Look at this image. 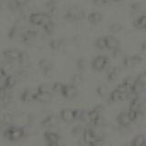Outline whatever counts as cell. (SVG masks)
<instances>
[{
	"label": "cell",
	"instance_id": "obj_9",
	"mask_svg": "<svg viewBox=\"0 0 146 146\" xmlns=\"http://www.w3.org/2000/svg\"><path fill=\"white\" fill-rule=\"evenodd\" d=\"M60 94L62 97L66 98V99H70V100L74 99L78 95L77 86H75L72 83L71 84H63Z\"/></svg>",
	"mask_w": 146,
	"mask_h": 146
},
{
	"label": "cell",
	"instance_id": "obj_34",
	"mask_svg": "<svg viewBox=\"0 0 146 146\" xmlns=\"http://www.w3.org/2000/svg\"><path fill=\"white\" fill-rule=\"evenodd\" d=\"M97 92L100 96H104L105 94L107 93V89L105 88L104 85H102V86H99L98 89H97Z\"/></svg>",
	"mask_w": 146,
	"mask_h": 146
},
{
	"label": "cell",
	"instance_id": "obj_28",
	"mask_svg": "<svg viewBox=\"0 0 146 146\" xmlns=\"http://www.w3.org/2000/svg\"><path fill=\"white\" fill-rule=\"evenodd\" d=\"M61 41L58 39H53L49 42V47L53 50H58L61 47Z\"/></svg>",
	"mask_w": 146,
	"mask_h": 146
},
{
	"label": "cell",
	"instance_id": "obj_19",
	"mask_svg": "<svg viewBox=\"0 0 146 146\" xmlns=\"http://www.w3.org/2000/svg\"><path fill=\"white\" fill-rule=\"evenodd\" d=\"M35 94L36 90H26L20 95V100L24 102H30L35 100Z\"/></svg>",
	"mask_w": 146,
	"mask_h": 146
},
{
	"label": "cell",
	"instance_id": "obj_3",
	"mask_svg": "<svg viewBox=\"0 0 146 146\" xmlns=\"http://www.w3.org/2000/svg\"><path fill=\"white\" fill-rule=\"evenodd\" d=\"M103 107L102 105H98L93 110H91L90 111L87 112L86 119L89 123L95 126H100L103 123Z\"/></svg>",
	"mask_w": 146,
	"mask_h": 146
},
{
	"label": "cell",
	"instance_id": "obj_29",
	"mask_svg": "<svg viewBox=\"0 0 146 146\" xmlns=\"http://www.w3.org/2000/svg\"><path fill=\"white\" fill-rule=\"evenodd\" d=\"M117 76H118V70L116 68H112L111 70H110L109 72H108V74H107V79L110 80V81H112V80H114L117 78Z\"/></svg>",
	"mask_w": 146,
	"mask_h": 146
},
{
	"label": "cell",
	"instance_id": "obj_25",
	"mask_svg": "<svg viewBox=\"0 0 146 146\" xmlns=\"http://www.w3.org/2000/svg\"><path fill=\"white\" fill-rule=\"evenodd\" d=\"M54 27H55V24H54V22L52 21V19H50L48 22H47L46 24L42 27V29L44 30V32L46 34H48V35H50L53 32L54 30Z\"/></svg>",
	"mask_w": 146,
	"mask_h": 146
},
{
	"label": "cell",
	"instance_id": "obj_5",
	"mask_svg": "<svg viewBox=\"0 0 146 146\" xmlns=\"http://www.w3.org/2000/svg\"><path fill=\"white\" fill-rule=\"evenodd\" d=\"M50 19H51V16L48 15L47 12H35L30 14L29 17V21L30 24L41 27Z\"/></svg>",
	"mask_w": 146,
	"mask_h": 146
},
{
	"label": "cell",
	"instance_id": "obj_31",
	"mask_svg": "<svg viewBox=\"0 0 146 146\" xmlns=\"http://www.w3.org/2000/svg\"><path fill=\"white\" fill-rule=\"evenodd\" d=\"M62 87H63V83H60V82H56V83H54L51 88H52V91L56 93H59L60 94V91L62 90Z\"/></svg>",
	"mask_w": 146,
	"mask_h": 146
},
{
	"label": "cell",
	"instance_id": "obj_37",
	"mask_svg": "<svg viewBox=\"0 0 146 146\" xmlns=\"http://www.w3.org/2000/svg\"><path fill=\"white\" fill-rule=\"evenodd\" d=\"M122 29V27L120 24H113L111 26V32H119L121 31Z\"/></svg>",
	"mask_w": 146,
	"mask_h": 146
},
{
	"label": "cell",
	"instance_id": "obj_12",
	"mask_svg": "<svg viewBox=\"0 0 146 146\" xmlns=\"http://www.w3.org/2000/svg\"><path fill=\"white\" fill-rule=\"evenodd\" d=\"M58 117L64 122H71L75 121L74 109H63L59 112Z\"/></svg>",
	"mask_w": 146,
	"mask_h": 146
},
{
	"label": "cell",
	"instance_id": "obj_36",
	"mask_svg": "<svg viewBox=\"0 0 146 146\" xmlns=\"http://www.w3.org/2000/svg\"><path fill=\"white\" fill-rule=\"evenodd\" d=\"M137 80H138L139 81H141L143 85L146 86V71L141 73V74L137 78Z\"/></svg>",
	"mask_w": 146,
	"mask_h": 146
},
{
	"label": "cell",
	"instance_id": "obj_32",
	"mask_svg": "<svg viewBox=\"0 0 146 146\" xmlns=\"http://www.w3.org/2000/svg\"><path fill=\"white\" fill-rule=\"evenodd\" d=\"M17 32H18V27L17 26L12 27L11 29L9 30V32H8V38H14L17 35Z\"/></svg>",
	"mask_w": 146,
	"mask_h": 146
},
{
	"label": "cell",
	"instance_id": "obj_40",
	"mask_svg": "<svg viewBox=\"0 0 146 146\" xmlns=\"http://www.w3.org/2000/svg\"><path fill=\"white\" fill-rule=\"evenodd\" d=\"M113 2H121L122 0H112Z\"/></svg>",
	"mask_w": 146,
	"mask_h": 146
},
{
	"label": "cell",
	"instance_id": "obj_2",
	"mask_svg": "<svg viewBox=\"0 0 146 146\" xmlns=\"http://www.w3.org/2000/svg\"><path fill=\"white\" fill-rule=\"evenodd\" d=\"M2 56L4 59L8 63H18L22 64L26 60V54L21 50L17 48H7L5 49Z\"/></svg>",
	"mask_w": 146,
	"mask_h": 146
},
{
	"label": "cell",
	"instance_id": "obj_18",
	"mask_svg": "<svg viewBox=\"0 0 146 146\" xmlns=\"http://www.w3.org/2000/svg\"><path fill=\"white\" fill-rule=\"evenodd\" d=\"M141 108H143V103H141V100L139 97L131 100L129 111L134 112H141Z\"/></svg>",
	"mask_w": 146,
	"mask_h": 146
},
{
	"label": "cell",
	"instance_id": "obj_1",
	"mask_svg": "<svg viewBox=\"0 0 146 146\" xmlns=\"http://www.w3.org/2000/svg\"><path fill=\"white\" fill-rule=\"evenodd\" d=\"M5 139L10 141H17L27 137V130L21 126H9L3 131Z\"/></svg>",
	"mask_w": 146,
	"mask_h": 146
},
{
	"label": "cell",
	"instance_id": "obj_4",
	"mask_svg": "<svg viewBox=\"0 0 146 146\" xmlns=\"http://www.w3.org/2000/svg\"><path fill=\"white\" fill-rule=\"evenodd\" d=\"M52 98V88L48 85H40L36 89L35 100L41 103L50 102Z\"/></svg>",
	"mask_w": 146,
	"mask_h": 146
},
{
	"label": "cell",
	"instance_id": "obj_35",
	"mask_svg": "<svg viewBox=\"0 0 146 146\" xmlns=\"http://www.w3.org/2000/svg\"><path fill=\"white\" fill-rule=\"evenodd\" d=\"M141 5L138 2L131 4V9L134 12H138L139 10H141Z\"/></svg>",
	"mask_w": 146,
	"mask_h": 146
},
{
	"label": "cell",
	"instance_id": "obj_16",
	"mask_svg": "<svg viewBox=\"0 0 146 146\" xmlns=\"http://www.w3.org/2000/svg\"><path fill=\"white\" fill-rule=\"evenodd\" d=\"M117 121L121 127H128L132 122L128 111H122L118 115Z\"/></svg>",
	"mask_w": 146,
	"mask_h": 146
},
{
	"label": "cell",
	"instance_id": "obj_14",
	"mask_svg": "<svg viewBox=\"0 0 146 146\" xmlns=\"http://www.w3.org/2000/svg\"><path fill=\"white\" fill-rule=\"evenodd\" d=\"M59 117L54 115V114H49V115L46 116L42 121H41V125L43 127H48V128H52L58 125Z\"/></svg>",
	"mask_w": 146,
	"mask_h": 146
},
{
	"label": "cell",
	"instance_id": "obj_11",
	"mask_svg": "<svg viewBox=\"0 0 146 146\" xmlns=\"http://www.w3.org/2000/svg\"><path fill=\"white\" fill-rule=\"evenodd\" d=\"M38 66L39 68L40 71L42 72L45 76H48L51 74L53 65H52V62L48 60V59H47V58L40 59L38 63Z\"/></svg>",
	"mask_w": 146,
	"mask_h": 146
},
{
	"label": "cell",
	"instance_id": "obj_10",
	"mask_svg": "<svg viewBox=\"0 0 146 146\" xmlns=\"http://www.w3.org/2000/svg\"><path fill=\"white\" fill-rule=\"evenodd\" d=\"M43 138L46 141V143L48 145H57L59 143L60 140V136H59L57 132L52 131H45L43 135Z\"/></svg>",
	"mask_w": 146,
	"mask_h": 146
},
{
	"label": "cell",
	"instance_id": "obj_7",
	"mask_svg": "<svg viewBox=\"0 0 146 146\" xmlns=\"http://www.w3.org/2000/svg\"><path fill=\"white\" fill-rule=\"evenodd\" d=\"M84 17H85V13L81 8L73 7L68 9L65 16H64V18L68 21H78V20H81L82 18H84Z\"/></svg>",
	"mask_w": 146,
	"mask_h": 146
},
{
	"label": "cell",
	"instance_id": "obj_20",
	"mask_svg": "<svg viewBox=\"0 0 146 146\" xmlns=\"http://www.w3.org/2000/svg\"><path fill=\"white\" fill-rule=\"evenodd\" d=\"M4 82L3 84L4 86L6 87L7 89L8 90H11L12 88H14L15 87V85L17 84V79L16 76L14 75H9V76H7L5 79L3 80Z\"/></svg>",
	"mask_w": 146,
	"mask_h": 146
},
{
	"label": "cell",
	"instance_id": "obj_24",
	"mask_svg": "<svg viewBox=\"0 0 146 146\" xmlns=\"http://www.w3.org/2000/svg\"><path fill=\"white\" fill-rule=\"evenodd\" d=\"M131 145H134V146H141V145H146V138L145 136L141 135V134H138L136 135L133 139H132L131 143Z\"/></svg>",
	"mask_w": 146,
	"mask_h": 146
},
{
	"label": "cell",
	"instance_id": "obj_33",
	"mask_svg": "<svg viewBox=\"0 0 146 146\" xmlns=\"http://www.w3.org/2000/svg\"><path fill=\"white\" fill-rule=\"evenodd\" d=\"M86 65H87V62L84 58H80L78 60L77 62V66H78V68L81 71V70H84L85 68H86Z\"/></svg>",
	"mask_w": 146,
	"mask_h": 146
},
{
	"label": "cell",
	"instance_id": "obj_17",
	"mask_svg": "<svg viewBox=\"0 0 146 146\" xmlns=\"http://www.w3.org/2000/svg\"><path fill=\"white\" fill-rule=\"evenodd\" d=\"M141 61H143V58H141L140 55H134V56L125 58L124 60H123V64H124L125 67L128 68V67L138 65Z\"/></svg>",
	"mask_w": 146,
	"mask_h": 146
},
{
	"label": "cell",
	"instance_id": "obj_27",
	"mask_svg": "<svg viewBox=\"0 0 146 146\" xmlns=\"http://www.w3.org/2000/svg\"><path fill=\"white\" fill-rule=\"evenodd\" d=\"M95 47L98 49H105L106 48V44H105V38L104 36H100V38H98L95 41Z\"/></svg>",
	"mask_w": 146,
	"mask_h": 146
},
{
	"label": "cell",
	"instance_id": "obj_41",
	"mask_svg": "<svg viewBox=\"0 0 146 146\" xmlns=\"http://www.w3.org/2000/svg\"><path fill=\"white\" fill-rule=\"evenodd\" d=\"M1 128H2V122L0 121V131H1Z\"/></svg>",
	"mask_w": 146,
	"mask_h": 146
},
{
	"label": "cell",
	"instance_id": "obj_30",
	"mask_svg": "<svg viewBox=\"0 0 146 146\" xmlns=\"http://www.w3.org/2000/svg\"><path fill=\"white\" fill-rule=\"evenodd\" d=\"M71 80H72V84H74L75 86H77V85H79V84L81 83L82 80H83V78H82L81 74H75L74 76L72 77Z\"/></svg>",
	"mask_w": 146,
	"mask_h": 146
},
{
	"label": "cell",
	"instance_id": "obj_39",
	"mask_svg": "<svg viewBox=\"0 0 146 146\" xmlns=\"http://www.w3.org/2000/svg\"><path fill=\"white\" fill-rule=\"evenodd\" d=\"M141 48H143V51L146 52V42H143V44H141Z\"/></svg>",
	"mask_w": 146,
	"mask_h": 146
},
{
	"label": "cell",
	"instance_id": "obj_15",
	"mask_svg": "<svg viewBox=\"0 0 146 146\" xmlns=\"http://www.w3.org/2000/svg\"><path fill=\"white\" fill-rule=\"evenodd\" d=\"M36 36H38V32H36V30L27 29L23 32V34L21 36V41L23 43L29 44V43L32 42Z\"/></svg>",
	"mask_w": 146,
	"mask_h": 146
},
{
	"label": "cell",
	"instance_id": "obj_38",
	"mask_svg": "<svg viewBox=\"0 0 146 146\" xmlns=\"http://www.w3.org/2000/svg\"><path fill=\"white\" fill-rule=\"evenodd\" d=\"M83 129L81 128V126L80 125H77L75 126L74 128L72 129V132H73V134H80V133H82L83 132Z\"/></svg>",
	"mask_w": 146,
	"mask_h": 146
},
{
	"label": "cell",
	"instance_id": "obj_6",
	"mask_svg": "<svg viewBox=\"0 0 146 146\" xmlns=\"http://www.w3.org/2000/svg\"><path fill=\"white\" fill-rule=\"evenodd\" d=\"M82 139H83L84 143L88 145L103 144L102 138H100V137L91 129H84L83 132H82Z\"/></svg>",
	"mask_w": 146,
	"mask_h": 146
},
{
	"label": "cell",
	"instance_id": "obj_8",
	"mask_svg": "<svg viewBox=\"0 0 146 146\" xmlns=\"http://www.w3.org/2000/svg\"><path fill=\"white\" fill-rule=\"evenodd\" d=\"M109 65V58L104 55H100L94 58V59L91 62V67L95 71H102L106 68Z\"/></svg>",
	"mask_w": 146,
	"mask_h": 146
},
{
	"label": "cell",
	"instance_id": "obj_22",
	"mask_svg": "<svg viewBox=\"0 0 146 146\" xmlns=\"http://www.w3.org/2000/svg\"><path fill=\"white\" fill-rule=\"evenodd\" d=\"M133 26L139 29H146V15H143L135 19Z\"/></svg>",
	"mask_w": 146,
	"mask_h": 146
},
{
	"label": "cell",
	"instance_id": "obj_26",
	"mask_svg": "<svg viewBox=\"0 0 146 146\" xmlns=\"http://www.w3.org/2000/svg\"><path fill=\"white\" fill-rule=\"evenodd\" d=\"M46 7H47V13L51 16L57 10V4L54 1H49L46 4Z\"/></svg>",
	"mask_w": 146,
	"mask_h": 146
},
{
	"label": "cell",
	"instance_id": "obj_13",
	"mask_svg": "<svg viewBox=\"0 0 146 146\" xmlns=\"http://www.w3.org/2000/svg\"><path fill=\"white\" fill-rule=\"evenodd\" d=\"M105 44H106V48L109 50H114L117 48H120V41L112 35L105 36Z\"/></svg>",
	"mask_w": 146,
	"mask_h": 146
},
{
	"label": "cell",
	"instance_id": "obj_21",
	"mask_svg": "<svg viewBox=\"0 0 146 146\" xmlns=\"http://www.w3.org/2000/svg\"><path fill=\"white\" fill-rule=\"evenodd\" d=\"M88 21L91 24H98L102 20V15L99 12H91L88 15Z\"/></svg>",
	"mask_w": 146,
	"mask_h": 146
},
{
	"label": "cell",
	"instance_id": "obj_23",
	"mask_svg": "<svg viewBox=\"0 0 146 146\" xmlns=\"http://www.w3.org/2000/svg\"><path fill=\"white\" fill-rule=\"evenodd\" d=\"M23 7V4L20 0H9L8 8H10L12 11H18Z\"/></svg>",
	"mask_w": 146,
	"mask_h": 146
}]
</instances>
